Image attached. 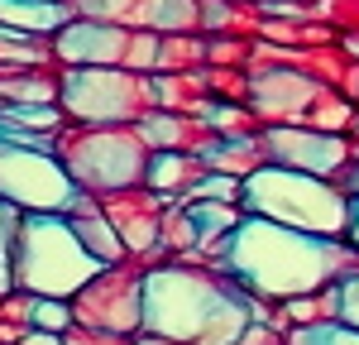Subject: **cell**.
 I'll return each mask as SVG.
<instances>
[{
  "mask_svg": "<svg viewBox=\"0 0 359 345\" xmlns=\"http://www.w3.org/2000/svg\"><path fill=\"white\" fill-rule=\"evenodd\" d=\"M216 264L254 302H287V297H302V292L355 278L359 250L350 240L306 235V230L278 226V221H264V216H245L221 245Z\"/></svg>",
  "mask_w": 359,
  "mask_h": 345,
  "instance_id": "6da1fadb",
  "label": "cell"
},
{
  "mask_svg": "<svg viewBox=\"0 0 359 345\" xmlns=\"http://www.w3.org/2000/svg\"><path fill=\"white\" fill-rule=\"evenodd\" d=\"M249 292L225 269H187L168 264L144 273V326L139 336H158L177 345H230L245 331Z\"/></svg>",
  "mask_w": 359,
  "mask_h": 345,
  "instance_id": "7a4b0ae2",
  "label": "cell"
},
{
  "mask_svg": "<svg viewBox=\"0 0 359 345\" xmlns=\"http://www.w3.org/2000/svg\"><path fill=\"white\" fill-rule=\"evenodd\" d=\"M106 269L111 264H101L86 250L67 216H57V211H25L20 216V235H15V288H25L29 297H67L72 302Z\"/></svg>",
  "mask_w": 359,
  "mask_h": 345,
  "instance_id": "3957f363",
  "label": "cell"
},
{
  "mask_svg": "<svg viewBox=\"0 0 359 345\" xmlns=\"http://www.w3.org/2000/svg\"><path fill=\"white\" fill-rule=\"evenodd\" d=\"M350 201L355 197L340 192L331 177H311V172L278 168V163H259L240 192V206L249 216L306 230V235H331V240H345L350 230Z\"/></svg>",
  "mask_w": 359,
  "mask_h": 345,
  "instance_id": "277c9868",
  "label": "cell"
},
{
  "mask_svg": "<svg viewBox=\"0 0 359 345\" xmlns=\"http://www.w3.org/2000/svg\"><path fill=\"white\" fill-rule=\"evenodd\" d=\"M0 201H10L20 211H57V216H67V211H77L82 192H77V177L57 158L0 135Z\"/></svg>",
  "mask_w": 359,
  "mask_h": 345,
  "instance_id": "5b68a950",
  "label": "cell"
},
{
  "mask_svg": "<svg viewBox=\"0 0 359 345\" xmlns=\"http://www.w3.org/2000/svg\"><path fill=\"white\" fill-rule=\"evenodd\" d=\"M77 307V326L91 331H111V336H139L144 326V273H125V269H106L72 297Z\"/></svg>",
  "mask_w": 359,
  "mask_h": 345,
  "instance_id": "8992f818",
  "label": "cell"
},
{
  "mask_svg": "<svg viewBox=\"0 0 359 345\" xmlns=\"http://www.w3.org/2000/svg\"><path fill=\"white\" fill-rule=\"evenodd\" d=\"M264 158L278 168H297L311 177H340V168H350V140L311 130V125H269L264 130Z\"/></svg>",
  "mask_w": 359,
  "mask_h": 345,
  "instance_id": "52a82bcc",
  "label": "cell"
},
{
  "mask_svg": "<svg viewBox=\"0 0 359 345\" xmlns=\"http://www.w3.org/2000/svg\"><path fill=\"white\" fill-rule=\"evenodd\" d=\"M144 144L130 135H106V140H86L72 158V177L91 182V187H125V182H144Z\"/></svg>",
  "mask_w": 359,
  "mask_h": 345,
  "instance_id": "ba28073f",
  "label": "cell"
},
{
  "mask_svg": "<svg viewBox=\"0 0 359 345\" xmlns=\"http://www.w3.org/2000/svg\"><path fill=\"white\" fill-rule=\"evenodd\" d=\"M62 101H67V111L82 115V120H120V115L135 111V86L120 72L91 67V72H72L67 77Z\"/></svg>",
  "mask_w": 359,
  "mask_h": 345,
  "instance_id": "9c48e42d",
  "label": "cell"
},
{
  "mask_svg": "<svg viewBox=\"0 0 359 345\" xmlns=\"http://www.w3.org/2000/svg\"><path fill=\"white\" fill-rule=\"evenodd\" d=\"M72 230L82 235V245L101 259V264H120V259H125V240H120L115 221L96 216V211H86L82 201H77V211H72Z\"/></svg>",
  "mask_w": 359,
  "mask_h": 345,
  "instance_id": "30bf717a",
  "label": "cell"
},
{
  "mask_svg": "<svg viewBox=\"0 0 359 345\" xmlns=\"http://www.w3.org/2000/svg\"><path fill=\"white\" fill-rule=\"evenodd\" d=\"M62 53L72 62H106V58L120 53V34L101 25H82V29H67L62 34Z\"/></svg>",
  "mask_w": 359,
  "mask_h": 345,
  "instance_id": "8fae6325",
  "label": "cell"
},
{
  "mask_svg": "<svg viewBox=\"0 0 359 345\" xmlns=\"http://www.w3.org/2000/svg\"><path fill=\"white\" fill-rule=\"evenodd\" d=\"M0 20L5 25H25L29 34L34 29H53L57 20H62V10H57L53 0H0Z\"/></svg>",
  "mask_w": 359,
  "mask_h": 345,
  "instance_id": "7c38bea8",
  "label": "cell"
},
{
  "mask_svg": "<svg viewBox=\"0 0 359 345\" xmlns=\"http://www.w3.org/2000/svg\"><path fill=\"white\" fill-rule=\"evenodd\" d=\"M20 206L0 201V297H10L15 288V235H20Z\"/></svg>",
  "mask_w": 359,
  "mask_h": 345,
  "instance_id": "4fadbf2b",
  "label": "cell"
},
{
  "mask_svg": "<svg viewBox=\"0 0 359 345\" xmlns=\"http://www.w3.org/2000/svg\"><path fill=\"white\" fill-rule=\"evenodd\" d=\"M29 326L67 336V331L77 326V316H72V302H67V297H29Z\"/></svg>",
  "mask_w": 359,
  "mask_h": 345,
  "instance_id": "5bb4252c",
  "label": "cell"
},
{
  "mask_svg": "<svg viewBox=\"0 0 359 345\" xmlns=\"http://www.w3.org/2000/svg\"><path fill=\"white\" fill-rule=\"evenodd\" d=\"M144 182H149L154 192H172V187H192V182H187V158H182V154H172V149H163V154H154V158H149V168H144Z\"/></svg>",
  "mask_w": 359,
  "mask_h": 345,
  "instance_id": "9a60e30c",
  "label": "cell"
},
{
  "mask_svg": "<svg viewBox=\"0 0 359 345\" xmlns=\"http://www.w3.org/2000/svg\"><path fill=\"white\" fill-rule=\"evenodd\" d=\"M287 345H359V331L345 326V321H326V326L287 331Z\"/></svg>",
  "mask_w": 359,
  "mask_h": 345,
  "instance_id": "2e32d148",
  "label": "cell"
},
{
  "mask_svg": "<svg viewBox=\"0 0 359 345\" xmlns=\"http://www.w3.org/2000/svg\"><path fill=\"white\" fill-rule=\"evenodd\" d=\"M139 140L144 144H182V125H177L172 115H144Z\"/></svg>",
  "mask_w": 359,
  "mask_h": 345,
  "instance_id": "e0dca14e",
  "label": "cell"
},
{
  "mask_svg": "<svg viewBox=\"0 0 359 345\" xmlns=\"http://www.w3.org/2000/svg\"><path fill=\"white\" fill-rule=\"evenodd\" d=\"M67 345H139V336H111V331H91V326H72L67 336H62Z\"/></svg>",
  "mask_w": 359,
  "mask_h": 345,
  "instance_id": "ac0fdd59",
  "label": "cell"
},
{
  "mask_svg": "<svg viewBox=\"0 0 359 345\" xmlns=\"http://www.w3.org/2000/svg\"><path fill=\"white\" fill-rule=\"evenodd\" d=\"M230 345H287V336H283L278 326H269V321H249Z\"/></svg>",
  "mask_w": 359,
  "mask_h": 345,
  "instance_id": "d6986e66",
  "label": "cell"
},
{
  "mask_svg": "<svg viewBox=\"0 0 359 345\" xmlns=\"http://www.w3.org/2000/svg\"><path fill=\"white\" fill-rule=\"evenodd\" d=\"M340 321H345V326H355V331H359V273H355V278H345V283H340Z\"/></svg>",
  "mask_w": 359,
  "mask_h": 345,
  "instance_id": "ffe728a7",
  "label": "cell"
},
{
  "mask_svg": "<svg viewBox=\"0 0 359 345\" xmlns=\"http://www.w3.org/2000/svg\"><path fill=\"white\" fill-rule=\"evenodd\" d=\"M187 15H192V5H182V0H168V5H154V10H149V20H177V25H182Z\"/></svg>",
  "mask_w": 359,
  "mask_h": 345,
  "instance_id": "44dd1931",
  "label": "cell"
},
{
  "mask_svg": "<svg viewBox=\"0 0 359 345\" xmlns=\"http://www.w3.org/2000/svg\"><path fill=\"white\" fill-rule=\"evenodd\" d=\"M20 345H67L57 331H39V326H29L25 336H20Z\"/></svg>",
  "mask_w": 359,
  "mask_h": 345,
  "instance_id": "7402d4cb",
  "label": "cell"
},
{
  "mask_svg": "<svg viewBox=\"0 0 359 345\" xmlns=\"http://www.w3.org/2000/svg\"><path fill=\"white\" fill-rule=\"evenodd\" d=\"M345 240H350V245L359 250V197L350 201V230H345Z\"/></svg>",
  "mask_w": 359,
  "mask_h": 345,
  "instance_id": "603a6c76",
  "label": "cell"
},
{
  "mask_svg": "<svg viewBox=\"0 0 359 345\" xmlns=\"http://www.w3.org/2000/svg\"><path fill=\"white\" fill-rule=\"evenodd\" d=\"M139 345H177V341H158V336H139Z\"/></svg>",
  "mask_w": 359,
  "mask_h": 345,
  "instance_id": "cb8c5ba5",
  "label": "cell"
},
{
  "mask_svg": "<svg viewBox=\"0 0 359 345\" xmlns=\"http://www.w3.org/2000/svg\"><path fill=\"white\" fill-rule=\"evenodd\" d=\"M350 135H355V140H359V111H355V120H350Z\"/></svg>",
  "mask_w": 359,
  "mask_h": 345,
  "instance_id": "d4e9b609",
  "label": "cell"
}]
</instances>
